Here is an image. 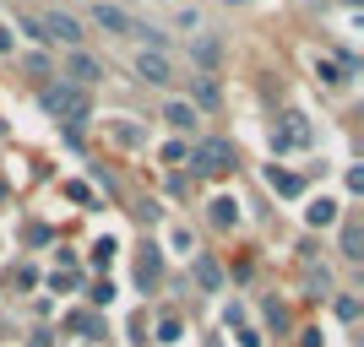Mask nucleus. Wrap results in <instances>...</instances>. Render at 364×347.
Returning <instances> with one entry per match:
<instances>
[{
  "mask_svg": "<svg viewBox=\"0 0 364 347\" xmlns=\"http://www.w3.org/2000/svg\"><path fill=\"white\" fill-rule=\"evenodd\" d=\"M44 109H49V114H60V120H71V125L87 120V98H82V92H71V87H49V92H44Z\"/></svg>",
  "mask_w": 364,
  "mask_h": 347,
  "instance_id": "1",
  "label": "nucleus"
},
{
  "mask_svg": "<svg viewBox=\"0 0 364 347\" xmlns=\"http://www.w3.org/2000/svg\"><path fill=\"white\" fill-rule=\"evenodd\" d=\"M304 141H310V125L299 114H289V120L277 125V147H304Z\"/></svg>",
  "mask_w": 364,
  "mask_h": 347,
  "instance_id": "2",
  "label": "nucleus"
},
{
  "mask_svg": "<svg viewBox=\"0 0 364 347\" xmlns=\"http://www.w3.org/2000/svg\"><path fill=\"white\" fill-rule=\"evenodd\" d=\"M141 76H147V82H174V76H168V60H164V55H158V49H152V55H141Z\"/></svg>",
  "mask_w": 364,
  "mask_h": 347,
  "instance_id": "4",
  "label": "nucleus"
},
{
  "mask_svg": "<svg viewBox=\"0 0 364 347\" xmlns=\"http://www.w3.org/2000/svg\"><path fill=\"white\" fill-rule=\"evenodd\" d=\"M65 71H71L76 82H82V87H87V82H98V65H92L87 55H71V65H65Z\"/></svg>",
  "mask_w": 364,
  "mask_h": 347,
  "instance_id": "6",
  "label": "nucleus"
},
{
  "mask_svg": "<svg viewBox=\"0 0 364 347\" xmlns=\"http://www.w3.org/2000/svg\"><path fill=\"white\" fill-rule=\"evenodd\" d=\"M191 120H196V114H191L185 104H168V125H191Z\"/></svg>",
  "mask_w": 364,
  "mask_h": 347,
  "instance_id": "8",
  "label": "nucleus"
},
{
  "mask_svg": "<svg viewBox=\"0 0 364 347\" xmlns=\"http://www.w3.org/2000/svg\"><path fill=\"white\" fill-rule=\"evenodd\" d=\"M98 28H114V33H131V16L114 11V6H98Z\"/></svg>",
  "mask_w": 364,
  "mask_h": 347,
  "instance_id": "5",
  "label": "nucleus"
},
{
  "mask_svg": "<svg viewBox=\"0 0 364 347\" xmlns=\"http://www.w3.org/2000/svg\"><path fill=\"white\" fill-rule=\"evenodd\" d=\"M343 250H348V255H364V250H359V223L343 228Z\"/></svg>",
  "mask_w": 364,
  "mask_h": 347,
  "instance_id": "7",
  "label": "nucleus"
},
{
  "mask_svg": "<svg viewBox=\"0 0 364 347\" xmlns=\"http://www.w3.org/2000/svg\"><path fill=\"white\" fill-rule=\"evenodd\" d=\"M228 163H234L228 141H207V147H201V168H207V174H218V168H228Z\"/></svg>",
  "mask_w": 364,
  "mask_h": 347,
  "instance_id": "3",
  "label": "nucleus"
}]
</instances>
